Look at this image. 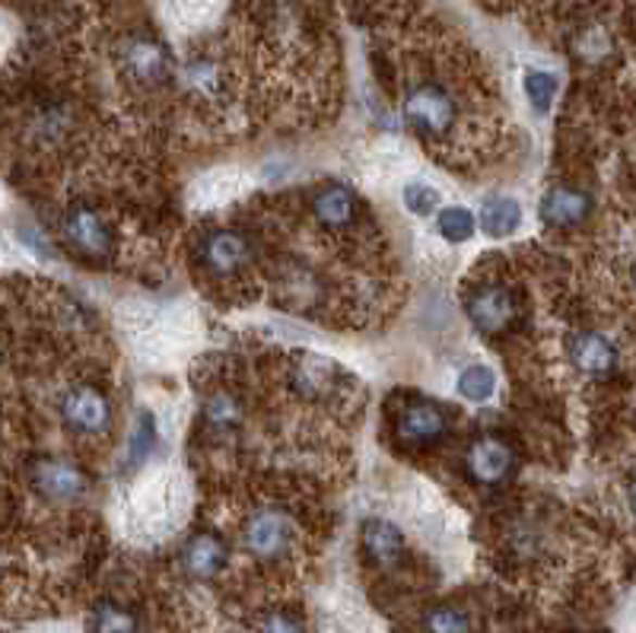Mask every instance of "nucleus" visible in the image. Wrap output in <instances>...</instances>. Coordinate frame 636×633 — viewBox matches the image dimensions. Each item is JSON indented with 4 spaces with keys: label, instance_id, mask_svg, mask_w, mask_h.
<instances>
[{
    "label": "nucleus",
    "instance_id": "nucleus-1",
    "mask_svg": "<svg viewBox=\"0 0 636 633\" xmlns=\"http://www.w3.org/2000/svg\"><path fill=\"white\" fill-rule=\"evenodd\" d=\"M404 119L411 122L414 131H421L424 137H439L456 122V102H452V96L442 86H417L404 99Z\"/></svg>",
    "mask_w": 636,
    "mask_h": 633
},
{
    "label": "nucleus",
    "instance_id": "nucleus-2",
    "mask_svg": "<svg viewBox=\"0 0 636 633\" xmlns=\"http://www.w3.org/2000/svg\"><path fill=\"white\" fill-rule=\"evenodd\" d=\"M294 545V522L280 509H261L246 525V548L261 560L284 557Z\"/></svg>",
    "mask_w": 636,
    "mask_h": 633
},
{
    "label": "nucleus",
    "instance_id": "nucleus-3",
    "mask_svg": "<svg viewBox=\"0 0 636 633\" xmlns=\"http://www.w3.org/2000/svg\"><path fill=\"white\" fill-rule=\"evenodd\" d=\"M61 418H64V423H67L71 430L92 436V433H105V430H109V423H112V408H109V401H105V395H102L99 388H92V385H77V388H71V392L64 395V401H61Z\"/></svg>",
    "mask_w": 636,
    "mask_h": 633
},
{
    "label": "nucleus",
    "instance_id": "nucleus-4",
    "mask_svg": "<svg viewBox=\"0 0 636 633\" xmlns=\"http://www.w3.org/2000/svg\"><path fill=\"white\" fill-rule=\"evenodd\" d=\"M467 319L481 335H500L515 319V299L507 287L487 284L467 296Z\"/></svg>",
    "mask_w": 636,
    "mask_h": 633
},
{
    "label": "nucleus",
    "instance_id": "nucleus-5",
    "mask_svg": "<svg viewBox=\"0 0 636 633\" xmlns=\"http://www.w3.org/2000/svg\"><path fill=\"white\" fill-rule=\"evenodd\" d=\"M398 430V439L404 446H414V449H426V446H436L446 433H449V418L439 405L433 401H414L401 411V418L395 423Z\"/></svg>",
    "mask_w": 636,
    "mask_h": 633
},
{
    "label": "nucleus",
    "instance_id": "nucleus-6",
    "mask_svg": "<svg viewBox=\"0 0 636 633\" xmlns=\"http://www.w3.org/2000/svg\"><path fill=\"white\" fill-rule=\"evenodd\" d=\"M465 468L477 484H500L512 471V449L500 436H481L467 446Z\"/></svg>",
    "mask_w": 636,
    "mask_h": 633
},
{
    "label": "nucleus",
    "instance_id": "nucleus-7",
    "mask_svg": "<svg viewBox=\"0 0 636 633\" xmlns=\"http://www.w3.org/2000/svg\"><path fill=\"white\" fill-rule=\"evenodd\" d=\"M64 239L86 258H102L109 252V229L102 223V216L96 211H89L84 204L71 208L64 216Z\"/></svg>",
    "mask_w": 636,
    "mask_h": 633
},
{
    "label": "nucleus",
    "instance_id": "nucleus-8",
    "mask_svg": "<svg viewBox=\"0 0 636 633\" xmlns=\"http://www.w3.org/2000/svg\"><path fill=\"white\" fill-rule=\"evenodd\" d=\"M36 487L48 500L67 504V500H80L84 497L89 481H86V474L77 464L64 462V459H45L36 468Z\"/></svg>",
    "mask_w": 636,
    "mask_h": 633
},
{
    "label": "nucleus",
    "instance_id": "nucleus-9",
    "mask_svg": "<svg viewBox=\"0 0 636 633\" xmlns=\"http://www.w3.org/2000/svg\"><path fill=\"white\" fill-rule=\"evenodd\" d=\"M570 360L579 373L604 380L618 370V347L598 332H583L570 340Z\"/></svg>",
    "mask_w": 636,
    "mask_h": 633
},
{
    "label": "nucleus",
    "instance_id": "nucleus-10",
    "mask_svg": "<svg viewBox=\"0 0 636 633\" xmlns=\"http://www.w3.org/2000/svg\"><path fill=\"white\" fill-rule=\"evenodd\" d=\"M125 67L140 84H163L170 77V51L157 39H130L125 45Z\"/></svg>",
    "mask_w": 636,
    "mask_h": 633
},
{
    "label": "nucleus",
    "instance_id": "nucleus-11",
    "mask_svg": "<svg viewBox=\"0 0 636 633\" xmlns=\"http://www.w3.org/2000/svg\"><path fill=\"white\" fill-rule=\"evenodd\" d=\"M229 560L226 542L213 532L195 535L185 548H182V567L191 580H213Z\"/></svg>",
    "mask_w": 636,
    "mask_h": 633
},
{
    "label": "nucleus",
    "instance_id": "nucleus-12",
    "mask_svg": "<svg viewBox=\"0 0 636 633\" xmlns=\"http://www.w3.org/2000/svg\"><path fill=\"white\" fill-rule=\"evenodd\" d=\"M593 198L579 188H551L541 201V220L553 229H570L589 220Z\"/></svg>",
    "mask_w": 636,
    "mask_h": 633
},
{
    "label": "nucleus",
    "instance_id": "nucleus-13",
    "mask_svg": "<svg viewBox=\"0 0 636 633\" xmlns=\"http://www.w3.org/2000/svg\"><path fill=\"white\" fill-rule=\"evenodd\" d=\"M249 239L233 229H216L204 239V264L216 274H233L249 261Z\"/></svg>",
    "mask_w": 636,
    "mask_h": 633
},
{
    "label": "nucleus",
    "instance_id": "nucleus-14",
    "mask_svg": "<svg viewBox=\"0 0 636 633\" xmlns=\"http://www.w3.org/2000/svg\"><path fill=\"white\" fill-rule=\"evenodd\" d=\"M312 211H315V220H319V223H325V226H332V229H344V226H350L353 216H357V198H353L350 188L332 185V188H322V191L315 195Z\"/></svg>",
    "mask_w": 636,
    "mask_h": 633
},
{
    "label": "nucleus",
    "instance_id": "nucleus-15",
    "mask_svg": "<svg viewBox=\"0 0 636 633\" xmlns=\"http://www.w3.org/2000/svg\"><path fill=\"white\" fill-rule=\"evenodd\" d=\"M363 548L379 567H395L401 560V554H404V538H401V532L391 522L370 519L363 525Z\"/></svg>",
    "mask_w": 636,
    "mask_h": 633
},
{
    "label": "nucleus",
    "instance_id": "nucleus-16",
    "mask_svg": "<svg viewBox=\"0 0 636 633\" xmlns=\"http://www.w3.org/2000/svg\"><path fill=\"white\" fill-rule=\"evenodd\" d=\"M89 633H140V621L119 601H99L89 618Z\"/></svg>",
    "mask_w": 636,
    "mask_h": 633
},
{
    "label": "nucleus",
    "instance_id": "nucleus-17",
    "mask_svg": "<svg viewBox=\"0 0 636 633\" xmlns=\"http://www.w3.org/2000/svg\"><path fill=\"white\" fill-rule=\"evenodd\" d=\"M522 220V208L512 201V198H490L481 211V223H484V233L494 236V239H503L509 236Z\"/></svg>",
    "mask_w": 636,
    "mask_h": 633
},
{
    "label": "nucleus",
    "instance_id": "nucleus-18",
    "mask_svg": "<svg viewBox=\"0 0 636 633\" xmlns=\"http://www.w3.org/2000/svg\"><path fill=\"white\" fill-rule=\"evenodd\" d=\"M497 388V376L487 367H471L459 380V395L467 401H487Z\"/></svg>",
    "mask_w": 636,
    "mask_h": 633
},
{
    "label": "nucleus",
    "instance_id": "nucleus-19",
    "mask_svg": "<svg viewBox=\"0 0 636 633\" xmlns=\"http://www.w3.org/2000/svg\"><path fill=\"white\" fill-rule=\"evenodd\" d=\"M436 223H439V233L449 243H465L474 233V213L467 208H446V211H439Z\"/></svg>",
    "mask_w": 636,
    "mask_h": 633
},
{
    "label": "nucleus",
    "instance_id": "nucleus-20",
    "mask_svg": "<svg viewBox=\"0 0 636 633\" xmlns=\"http://www.w3.org/2000/svg\"><path fill=\"white\" fill-rule=\"evenodd\" d=\"M204 418L216 430H229V426L242 421V405L233 395H213L204 405Z\"/></svg>",
    "mask_w": 636,
    "mask_h": 633
},
{
    "label": "nucleus",
    "instance_id": "nucleus-21",
    "mask_svg": "<svg viewBox=\"0 0 636 633\" xmlns=\"http://www.w3.org/2000/svg\"><path fill=\"white\" fill-rule=\"evenodd\" d=\"M557 77L548 74V71H528L525 74V92H528V102L538 109V112H548L553 102V96H557Z\"/></svg>",
    "mask_w": 636,
    "mask_h": 633
},
{
    "label": "nucleus",
    "instance_id": "nucleus-22",
    "mask_svg": "<svg viewBox=\"0 0 636 633\" xmlns=\"http://www.w3.org/2000/svg\"><path fill=\"white\" fill-rule=\"evenodd\" d=\"M424 628L426 633H471V621H467V615H462L459 608L442 605V608H433L426 615Z\"/></svg>",
    "mask_w": 636,
    "mask_h": 633
},
{
    "label": "nucleus",
    "instance_id": "nucleus-23",
    "mask_svg": "<svg viewBox=\"0 0 636 633\" xmlns=\"http://www.w3.org/2000/svg\"><path fill=\"white\" fill-rule=\"evenodd\" d=\"M297 385L302 395H322L332 385V367L325 360H309L297 373Z\"/></svg>",
    "mask_w": 636,
    "mask_h": 633
},
{
    "label": "nucleus",
    "instance_id": "nucleus-24",
    "mask_svg": "<svg viewBox=\"0 0 636 633\" xmlns=\"http://www.w3.org/2000/svg\"><path fill=\"white\" fill-rule=\"evenodd\" d=\"M404 204H408V211L417 213V216H429V213H436L439 195H436V188H429L424 182H414V185L404 188Z\"/></svg>",
    "mask_w": 636,
    "mask_h": 633
},
{
    "label": "nucleus",
    "instance_id": "nucleus-25",
    "mask_svg": "<svg viewBox=\"0 0 636 633\" xmlns=\"http://www.w3.org/2000/svg\"><path fill=\"white\" fill-rule=\"evenodd\" d=\"M153 443H157V433H153V421H150V414H140V421L134 426V436H130V462H144L147 459V452L153 449Z\"/></svg>",
    "mask_w": 636,
    "mask_h": 633
},
{
    "label": "nucleus",
    "instance_id": "nucleus-26",
    "mask_svg": "<svg viewBox=\"0 0 636 633\" xmlns=\"http://www.w3.org/2000/svg\"><path fill=\"white\" fill-rule=\"evenodd\" d=\"M261 633H305L302 621L287 615V611H274L261 621Z\"/></svg>",
    "mask_w": 636,
    "mask_h": 633
}]
</instances>
